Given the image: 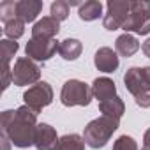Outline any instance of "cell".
Segmentation results:
<instances>
[{
  "label": "cell",
  "instance_id": "obj_1",
  "mask_svg": "<svg viewBox=\"0 0 150 150\" xmlns=\"http://www.w3.org/2000/svg\"><path fill=\"white\" fill-rule=\"evenodd\" d=\"M37 125V113L25 104L16 110L2 111V134L18 148H28L35 143Z\"/></svg>",
  "mask_w": 150,
  "mask_h": 150
},
{
  "label": "cell",
  "instance_id": "obj_2",
  "mask_svg": "<svg viewBox=\"0 0 150 150\" xmlns=\"http://www.w3.org/2000/svg\"><path fill=\"white\" fill-rule=\"evenodd\" d=\"M118 125H120V120L118 118L101 115L99 118H94V120H90L85 125L83 139H85V143L90 148H96V150L97 148H103L111 139V136L118 129Z\"/></svg>",
  "mask_w": 150,
  "mask_h": 150
},
{
  "label": "cell",
  "instance_id": "obj_3",
  "mask_svg": "<svg viewBox=\"0 0 150 150\" xmlns=\"http://www.w3.org/2000/svg\"><path fill=\"white\" fill-rule=\"evenodd\" d=\"M124 85L139 108H150V78L146 67H129L124 74Z\"/></svg>",
  "mask_w": 150,
  "mask_h": 150
},
{
  "label": "cell",
  "instance_id": "obj_4",
  "mask_svg": "<svg viewBox=\"0 0 150 150\" xmlns=\"http://www.w3.org/2000/svg\"><path fill=\"white\" fill-rule=\"evenodd\" d=\"M125 34H138V35H146L150 32V2L146 0H136L131 2L129 16L122 27Z\"/></svg>",
  "mask_w": 150,
  "mask_h": 150
},
{
  "label": "cell",
  "instance_id": "obj_5",
  "mask_svg": "<svg viewBox=\"0 0 150 150\" xmlns=\"http://www.w3.org/2000/svg\"><path fill=\"white\" fill-rule=\"evenodd\" d=\"M94 99L92 87L80 80H67L60 92V103L67 108L72 106H88Z\"/></svg>",
  "mask_w": 150,
  "mask_h": 150
},
{
  "label": "cell",
  "instance_id": "obj_6",
  "mask_svg": "<svg viewBox=\"0 0 150 150\" xmlns=\"http://www.w3.org/2000/svg\"><path fill=\"white\" fill-rule=\"evenodd\" d=\"M41 80V65L39 62L28 58V57H20L14 62L13 67V85L16 87H27V85H35Z\"/></svg>",
  "mask_w": 150,
  "mask_h": 150
},
{
  "label": "cell",
  "instance_id": "obj_7",
  "mask_svg": "<svg viewBox=\"0 0 150 150\" xmlns=\"http://www.w3.org/2000/svg\"><path fill=\"white\" fill-rule=\"evenodd\" d=\"M23 101H25V106H28L30 110H34L39 115L46 106L53 103V88L48 81H39L28 87V90H25Z\"/></svg>",
  "mask_w": 150,
  "mask_h": 150
},
{
  "label": "cell",
  "instance_id": "obj_8",
  "mask_svg": "<svg viewBox=\"0 0 150 150\" xmlns=\"http://www.w3.org/2000/svg\"><path fill=\"white\" fill-rule=\"evenodd\" d=\"M129 9H131V2H125V0H110L106 4V14L103 18V27L110 32L122 28L127 16H129Z\"/></svg>",
  "mask_w": 150,
  "mask_h": 150
},
{
  "label": "cell",
  "instance_id": "obj_9",
  "mask_svg": "<svg viewBox=\"0 0 150 150\" xmlns=\"http://www.w3.org/2000/svg\"><path fill=\"white\" fill-rule=\"evenodd\" d=\"M58 46H60V42L57 39H35V37H32L25 46V53L28 58H32L35 62H46L58 51Z\"/></svg>",
  "mask_w": 150,
  "mask_h": 150
},
{
  "label": "cell",
  "instance_id": "obj_10",
  "mask_svg": "<svg viewBox=\"0 0 150 150\" xmlns=\"http://www.w3.org/2000/svg\"><path fill=\"white\" fill-rule=\"evenodd\" d=\"M94 64H96V67H97L101 72H115V71L118 69V64H120L118 53L113 51V50L108 48V46H103V48H99V50L96 51V55H94Z\"/></svg>",
  "mask_w": 150,
  "mask_h": 150
},
{
  "label": "cell",
  "instance_id": "obj_11",
  "mask_svg": "<svg viewBox=\"0 0 150 150\" xmlns=\"http://www.w3.org/2000/svg\"><path fill=\"white\" fill-rule=\"evenodd\" d=\"M58 136L55 127H51L50 124H39L37 131H35V148L37 150H55L57 143H58Z\"/></svg>",
  "mask_w": 150,
  "mask_h": 150
},
{
  "label": "cell",
  "instance_id": "obj_12",
  "mask_svg": "<svg viewBox=\"0 0 150 150\" xmlns=\"http://www.w3.org/2000/svg\"><path fill=\"white\" fill-rule=\"evenodd\" d=\"M60 32V21H57L51 16H44L32 27V37L35 39H55Z\"/></svg>",
  "mask_w": 150,
  "mask_h": 150
},
{
  "label": "cell",
  "instance_id": "obj_13",
  "mask_svg": "<svg viewBox=\"0 0 150 150\" xmlns=\"http://www.w3.org/2000/svg\"><path fill=\"white\" fill-rule=\"evenodd\" d=\"M42 11V2L41 0H18L16 4V16L23 20L25 23L35 21V18Z\"/></svg>",
  "mask_w": 150,
  "mask_h": 150
},
{
  "label": "cell",
  "instance_id": "obj_14",
  "mask_svg": "<svg viewBox=\"0 0 150 150\" xmlns=\"http://www.w3.org/2000/svg\"><path fill=\"white\" fill-rule=\"evenodd\" d=\"M92 92H94V97L103 103V101H108V99H113L117 97V87H115V81L111 78H106V76H101V78H96L94 83H92Z\"/></svg>",
  "mask_w": 150,
  "mask_h": 150
},
{
  "label": "cell",
  "instance_id": "obj_15",
  "mask_svg": "<svg viewBox=\"0 0 150 150\" xmlns=\"http://www.w3.org/2000/svg\"><path fill=\"white\" fill-rule=\"evenodd\" d=\"M139 48H141V46H139V41H138L132 34H122V35H118L117 41H115V51H117L120 57H125V58L136 55Z\"/></svg>",
  "mask_w": 150,
  "mask_h": 150
},
{
  "label": "cell",
  "instance_id": "obj_16",
  "mask_svg": "<svg viewBox=\"0 0 150 150\" xmlns=\"http://www.w3.org/2000/svg\"><path fill=\"white\" fill-rule=\"evenodd\" d=\"M83 51V44L80 39H64L60 41V46H58V55L64 58V60H76Z\"/></svg>",
  "mask_w": 150,
  "mask_h": 150
},
{
  "label": "cell",
  "instance_id": "obj_17",
  "mask_svg": "<svg viewBox=\"0 0 150 150\" xmlns=\"http://www.w3.org/2000/svg\"><path fill=\"white\" fill-rule=\"evenodd\" d=\"M78 16L81 21H96L103 16V2L99 0H87L85 4H81Z\"/></svg>",
  "mask_w": 150,
  "mask_h": 150
},
{
  "label": "cell",
  "instance_id": "obj_18",
  "mask_svg": "<svg viewBox=\"0 0 150 150\" xmlns=\"http://www.w3.org/2000/svg\"><path fill=\"white\" fill-rule=\"evenodd\" d=\"M99 111H101L103 115H106V117H113V118H118V120H120V117L125 113V104H124V101L117 96V97H113V99H108V101L99 103Z\"/></svg>",
  "mask_w": 150,
  "mask_h": 150
},
{
  "label": "cell",
  "instance_id": "obj_19",
  "mask_svg": "<svg viewBox=\"0 0 150 150\" xmlns=\"http://www.w3.org/2000/svg\"><path fill=\"white\" fill-rule=\"evenodd\" d=\"M85 145L87 143H85L83 136L72 132V134H64L58 139L55 150H85Z\"/></svg>",
  "mask_w": 150,
  "mask_h": 150
},
{
  "label": "cell",
  "instance_id": "obj_20",
  "mask_svg": "<svg viewBox=\"0 0 150 150\" xmlns=\"http://www.w3.org/2000/svg\"><path fill=\"white\" fill-rule=\"evenodd\" d=\"M23 34H25V21H23V20L14 18V20L4 23V35H6L7 39L16 41V39H20Z\"/></svg>",
  "mask_w": 150,
  "mask_h": 150
},
{
  "label": "cell",
  "instance_id": "obj_21",
  "mask_svg": "<svg viewBox=\"0 0 150 150\" xmlns=\"http://www.w3.org/2000/svg\"><path fill=\"white\" fill-rule=\"evenodd\" d=\"M69 13H71V6H69V2H65V0H57V2H53L51 7H50V14L57 21L67 20L69 18Z\"/></svg>",
  "mask_w": 150,
  "mask_h": 150
},
{
  "label": "cell",
  "instance_id": "obj_22",
  "mask_svg": "<svg viewBox=\"0 0 150 150\" xmlns=\"http://www.w3.org/2000/svg\"><path fill=\"white\" fill-rule=\"evenodd\" d=\"M18 42L13 39H2L0 41V55H2V64H9L13 60V57L18 51Z\"/></svg>",
  "mask_w": 150,
  "mask_h": 150
},
{
  "label": "cell",
  "instance_id": "obj_23",
  "mask_svg": "<svg viewBox=\"0 0 150 150\" xmlns=\"http://www.w3.org/2000/svg\"><path fill=\"white\" fill-rule=\"evenodd\" d=\"M16 4L18 2H14V0H4L0 4V20H2V23H7V21L18 18L16 16Z\"/></svg>",
  "mask_w": 150,
  "mask_h": 150
},
{
  "label": "cell",
  "instance_id": "obj_24",
  "mask_svg": "<svg viewBox=\"0 0 150 150\" xmlns=\"http://www.w3.org/2000/svg\"><path fill=\"white\" fill-rule=\"evenodd\" d=\"M113 150H138V143L132 136H127V134H122L115 139L113 143Z\"/></svg>",
  "mask_w": 150,
  "mask_h": 150
},
{
  "label": "cell",
  "instance_id": "obj_25",
  "mask_svg": "<svg viewBox=\"0 0 150 150\" xmlns=\"http://www.w3.org/2000/svg\"><path fill=\"white\" fill-rule=\"evenodd\" d=\"M13 83V69L9 64H2V90H7Z\"/></svg>",
  "mask_w": 150,
  "mask_h": 150
},
{
  "label": "cell",
  "instance_id": "obj_26",
  "mask_svg": "<svg viewBox=\"0 0 150 150\" xmlns=\"http://www.w3.org/2000/svg\"><path fill=\"white\" fill-rule=\"evenodd\" d=\"M141 150H150V127L143 134V148Z\"/></svg>",
  "mask_w": 150,
  "mask_h": 150
},
{
  "label": "cell",
  "instance_id": "obj_27",
  "mask_svg": "<svg viewBox=\"0 0 150 150\" xmlns=\"http://www.w3.org/2000/svg\"><path fill=\"white\" fill-rule=\"evenodd\" d=\"M141 51L145 53V57H146V58H150V37L141 44Z\"/></svg>",
  "mask_w": 150,
  "mask_h": 150
},
{
  "label": "cell",
  "instance_id": "obj_28",
  "mask_svg": "<svg viewBox=\"0 0 150 150\" xmlns=\"http://www.w3.org/2000/svg\"><path fill=\"white\" fill-rule=\"evenodd\" d=\"M0 139H2V150H11V139L6 136V134H2V138H0Z\"/></svg>",
  "mask_w": 150,
  "mask_h": 150
},
{
  "label": "cell",
  "instance_id": "obj_29",
  "mask_svg": "<svg viewBox=\"0 0 150 150\" xmlns=\"http://www.w3.org/2000/svg\"><path fill=\"white\" fill-rule=\"evenodd\" d=\"M146 72H148V78H150V67H146Z\"/></svg>",
  "mask_w": 150,
  "mask_h": 150
}]
</instances>
